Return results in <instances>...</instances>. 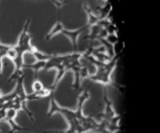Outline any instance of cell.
I'll return each instance as SVG.
<instances>
[{"label": "cell", "mask_w": 160, "mask_h": 133, "mask_svg": "<svg viewBox=\"0 0 160 133\" xmlns=\"http://www.w3.org/2000/svg\"><path fill=\"white\" fill-rule=\"evenodd\" d=\"M57 10H58L57 22H56V23L55 24V26L52 28V29L51 31L48 33V34H47L46 37H45V39H46L47 41H48L49 39H51L52 38L54 35H56V34L61 33V31H62V29L63 28V26H62V23H61V20H60V9H57Z\"/></svg>", "instance_id": "cell-8"}, {"label": "cell", "mask_w": 160, "mask_h": 133, "mask_svg": "<svg viewBox=\"0 0 160 133\" xmlns=\"http://www.w3.org/2000/svg\"><path fill=\"white\" fill-rule=\"evenodd\" d=\"M82 57L85 58L97 67V70L95 74L88 76V78L91 81L100 83L103 85H108V84L113 85V83L112 82V80H111V74L115 67H117V62L120 57V53L114 55L111 58L110 60L108 61L107 63L100 62V61L97 60L95 58H94L92 55L88 53L87 52L82 53Z\"/></svg>", "instance_id": "cell-3"}, {"label": "cell", "mask_w": 160, "mask_h": 133, "mask_svg": "<svg viewBox=\"0 0 160 133\" xmlns=\"http://www.w3.org/2000/svg\"><path fill=\"white\" fill-rule=\"evenodd\" d=\"M43 89H44L43 84H42L39 80H34V81L32 84L33 92H39V91L42 90Z\"/></svg>", "instance_id": "cell-14"}, {"label": "cell", "mask_w": 160, "mask_h": 133, "mask_svg": "<svg viewBox=\"0 0 160 133\" xmlns=\"http://www.w3.org/2000/svg\"><path fill=\"white\" fill-rule=\"evenodd\" d=\"M105 39H106V42H107L109 45H112V46H113V45H115V44H117V42H118V37H117L116 34H108Z\"/></svg>", "instance_id": "cell-13"}, {"label": "cell", "mask_w": 160, "mask_h": 133, "mask_svg": "<svg viewBox=\"0 0 160 133\" xmlns=\"http://www.w3.org/2000/svg\"><path fill=\"white\" fill-rule=\"evenodd\" d=\"M30 18L28 19L25 23L24 26H23V30H22L21 33H20V36H19L18 42L16 45H14L15 49L17 51V56L16 59H14L12 62L14 64V71L12 74L9 79V81H12L13 80H17L19 77L22 76L23 74V54L25 53H31L35 47L33 46L31 44V35L28 32V28H29L30 24Z\"/></svg>", "instance_id": "cell-2"}, {"label": "cell", "mask_w": 160, "mask_h": 133, "mask_svg": "<svg viewBox=\"0 0 160 133\" xmlns=\"http://www.w3.org/2000/svg\"><path fill=\"white\" fill-rule=\"evenodd\" d=\"M17 111L16 110L9 108L7 109L6 111V116L4 117V120L9 124L10 127V130L8 133H14L15 131H28V128H22L17 123L14 121V119L17 117Z\"/></svg>", "instance_id": "cell-4"}, {"label": "cell", "mask_w": 160, "mask_h": 133, "mask_svg": "<svg viewBox=\"0 0 160 133\" xmlns=\"http://www.w3.org/2000/svg\"><path fill=\"white\" fill-rule=\"evenodd\" d=\"M45 63H46V61H37L36 63L30 64V65H25V64H23V68L26 67V68L32 69L34 71V78H37V74L39 72V70H43V68L45 67Z\"/></svg>", "instance_id": "cell-10"}, {"label": "cell", "mask_w": 160, "mask_h": 133, "mask_svg": "<svg viewBox=\"0 0 160 133\" xmlns=\"http://www.w3.org/2000/svg\"><path fill=\"white\" fill-rule=\"evenodd\" d=\"M45 133H84L82 130L78 129L76 128H72V127H69L67 130H63V131H58V130H52V131H47Z\"/></svg>", "instance_id": "cell-12"}, {"label": "cell", "mask_w": 160, "mask_h": 133, "mask_svg": "<svg viewBox=\"0 0 160 133\" xmlns=\"http://www.w3.org/2000/svg\"><path fill=\"white\" fill-rule=\"evenodd\" d=\"M104 101L106 103V106H105L104 111H103L102 114H100V117H101V120H112L113 119H115L116 117H117L119 116V114H117L116 113L115 110H114L113 106H112V102L109 100L107 95V92H106V89H104Z\"/></svg>", "instance_id": "cell-5"}, {"label": "cell", "mask_w": 160, "mask_h": 133, "mask_svg": "<svg viewBox=\"0 0 160 133\" xmlns=\"http://www.w3.org/2000/svg\"><path fill=\"white\" fill-rule=\"evenodd\" d=\"M53 3L55 4V6H56L57 9H60V8L62 7V5H64L66 3V2H59V1H53Z\"/></svg>", "instance_id": "cell-16"}, {"label": "cell", "mask_w": 160, "mask_h": 133, "mask_svg": "<svg viewBox=\"0 0 160 133\" xmlns=\"http://www.w3.org/2000/svg\"><path fill=\"white\" fill-rule=\"evenodd\" d=\"M31 54L34 56V58L37 59V61H47L52 57V55L42 53V52L38 51L36 48L34 49V51L31 53Z\"/></svg>", "instance_id": "cell-11"}, {"label": "cell", "mask_w": 160, "mask_h": 133, "mask_svg": "<svg viewBox=\"0 0 160 133\" xmlns=\"http://www.w3.org/2000/svg\"><path fill=\"white\" fill-rule=\"evenodd\" d=\"M2 57L0 56V76H2Z\"/></svg>", "instance_id": "cell-17"}, {"label": "cell", "mask_w": 160, "mask_h": 133, "mask_svg": "<svg viewBox=\"0 0 160 133\" xmlns=\"http://www.w3.org/2000/svg\"><path fill=\"white\" fill-rule=\"evenodd\" d=\"M84 9L86 12V13L88 14V22L86 24L88 26V28L93 26L95 24H97L100 20H102L99 16H95V14L92 13V9L87 4H84Z\"/></svg>", "instance_id": "cell-9"}, {"label": "cell", "mask_w": 160, "mask_h": 133, "mask_svg": "<svg viewBox=\"0 0 160 133\" xmlns=\"http://www.w3.org/2000/svg\"><path fill=\"white\" fill-rule=\"evenodd\" d=\"M0 133H2V131H1V130H0Z\"/></svg>", "instance_id": "cell-18"}, {"label": "cell", "mask_w": 160, "mask_h": 133, "mask_svg": "<svg viewBox=\"0 0 160 133\" xmlns=\"http://www.w3.org/2000/svg\"><path fill=\"white\" fill-rule=\"evenodd\" d=\"M52 92H54V90H52L50 87L48 88V89H45V88H44L42 90L39 91V92H33V93L28 95L27 100H28V101H31V100H40V99L42 98H45V97L50 96V95H51V93Z\"/></svg>", "instance_id": "cell-7"}, {"label": "cell", "mask_w": 160, "mask_h": 133, "mask_svg": "<svg viewBox=\"0 0 160 133\" xmlns=\"http://www.w3.org/2000/svg\"><path fill=\"white\" fill-rule=\"evenodd\" d=\"M89 96L90 95L88 89L83 91L81 95H78L76 110H73L59 106L55 100L54 92H52L50 95V107L48 112V116L51 117L55 113H60L67 121L69 127L78 128L82 130L84 132L87 131L95 132L98 126V122L95 121L91 116L85 117L83 114V106Z\"/></svg>", "instance_id": "cell-1"}, {"label": "cell", "mask_w": 160, "mask_h": 133, "mask_svg": "<svg viewBox=\"0 0 160 133\" xmlns=\"http://www.w3.org/2000/svg\"><path fill=\"white\" fill-rule=\"evenodd\" d=\"M10 47V45H2V44L0 43V56L1 57H5L6 55V52L9 49V48Z\"/></svg>", "instance_id": "cell-15"}, {"label": "cell", "mask_w": 160, "mask_h": 133, "mask_svg": "<svg viewBox=\"0 0 160 133\" xmlns=\"http://www.w3.org/2000/svg\"><path fill=\"white\" fill-rule=\"evenodd\" d=\"M87 28L88 26L85 25V26L82 27V28H80L79 29L73 30V31L65 29L64 28L61 31V34H62L63 35H65L66 37H67L70 39V42H71L72 45H73V53H78V37L83 31H85Z\"/></svg>", "instance_id": "cell-6"}]
</instances>
